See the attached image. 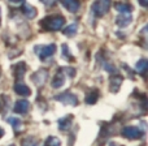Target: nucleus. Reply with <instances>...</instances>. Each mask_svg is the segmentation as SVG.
Returning a JSON list of instances; mask_svg holds the SVG:
<instances>
[{"label": "nucleus", "mask_w": 148, "mask_h": 146, "mask_svg": "<svg viewBox=\"0 0 148 146\" xmlns=\"http://www.w3.org/2000/svg\"><path fill=\"white\" fill-rule=\"evenodd\" d=\"M72 125H73V115H68L59 120V129L61 132L69 131L72 128Z\"/></svg>", "instance_id": "11"}, {"label": "nucleus", "mask_w": 148, "mask_h": 146, "mask_svg": "<svg viewBox=\"0 0 148 146\" xmlns=\"http://www.w3.org/2000/svg\"><path fill=\"white\" fill-rule=\"evenodd\" d=\"M0 111H1V104H0Z\"/></svg>", "instance_id": "30"}, {"label": "nucleus", "mask_w": 148, "mask_h": 146, "mask_svg": "<svg viewBox=\"0 0 148 146\" xmlns=\"http://www.w3.org/2000/svg\"><path fill=\"white\" fill-rule=\"evenodd\" d=\"M22 13L27 18H34L36 16V9L34 7H31L30 4H26V3H23V5H22Z\"/></svg>", "instance_id": "18"}, {"label": "nucleus", "mask_w": 148, "mask_h": 146, "mask_svg": "<svg viewBox=\"0 0 148 146\" xmlns=\"http://www.w3.org/2000/svg\"><path fill=\"white\" fill-rule=\"evenodd\" d=\"M13 89H14V91L17 93L18 95H22V97H29V95L31 94L30 87L26 84H23V82H16Z\"/></svg>", "instance_id": "10"}, {"label": "nucleus", "mask_w": 148, "mask_h": 146, "mask_svg": "<svg viewBox=\"0 0 148 146\" xmlns=\"http://www.w3.org/2000/svg\"><path fill=\"white\" fill-rule=\"evenodd\" d=\"M110 4L112 0H95V3L92 4V13L95 17H103L104 15H107L110 9Z\"/></svg>", "instance_id": "2"}, {"label": "nucleus", "mask_w": 148, "mask_h": 146, "mask_svg": "<svg viewBox=\"0 0 148 146\" xmlns=\"http://www.w3.org/2000/svg\"><path fill=\"white\" fill-rule=\"evenodd\" d=\"M44 146H61V141H60L57 137L49 136L48 138L46 140V142H44Z\"/></svg>", "instance_id": "22"}, {"label": "nucleus", "mask_w": 148, "mask_h": 146, "mask_svg": "<svg viewBox=\"0 0 148 146\" xmlns=\"http://www.w3.org/2000/svg\"><path fill=\"white\" fill-rule=\"evenodd\" d=\"M12 4H20V3H23L25 0H9Z\"/></svg>", "instance_id": "26"}, {"label": "nucleus", "mask_w": 148, "mask_h": 146, "mask_svg": "<svg viewBox=\"0 0 148 146\" xmlns=\"http://www.w3.org/2000/svg\"><path fill=\"white\" fill-rule=\"evenodd\" d=\"M34 51L36 52L39 59L42 62H44V60L49 59L51 56H53V54L56 52V44L51 43V44H47V46H36L34 48Z\"/></svg>", "instance_id": "3"}, {"label": "nucleus", "mask_w": 148, "mask_h": 146, "mask_svg": "<svg viewBox=\"0 0 148 146\" xmlns=\"http://www.w3.org/2000/svg\"><path fill=\"white\" fill-rule=\"evenodd\" d=\"M122 77L118 76V74H112L109 80V85H110V91L112 93H117L121 87V84H122Z\"/></svg>", "instance_id": "12"}, {"label": "nucleus", "mask_w": 148, "mask_h": 146, "mask_svg": "<svg viewBox=\"0 0 148 146\" xmlns=\"http://www.w3.org/2000/svg\"><path fill=\"white\" fill-rule=\"evenodd\" d=\"M64 84H65V73L62 72V69L60 68L59 72L55 74V78L52 80V87H53V89H59V87H61Z\"/></svg>", "instance_id": "13"}, {"label": "nucleus", "mask_w": 148, "mask_h": 146, "mask_svg": "<svg viewBox=\"0 0 148 146\" xmlns=\"http://www.w3.org/2000/svg\"><path fill=\"white\" fill-rule=\"evenodd\" d=\"M26 69H27L26 63L20 62V63H17V64H14V67H13V74H14V78L17 80V81L18 80H22L23 76H25Z\"/></svg>", "instance_id": "9"}, {"label": "nucleus", "mask_w": 148, "mask_h": 146, "mask_svg": "<svg viewBox=\"0 0 148 146\" xmlns=\"http://www.w3.org/2000/svg\"><path fill=\"white\" fill-rule=\"evenodd\" d=\"M121 134L122 137L129 140H139L144 136V132L142 131L139 127H134V125H126L122 128L121 131Z\"/></svg>", "instance_id": "4"}, {"label": "nucleus", "mask_w": 148, "mask_h": 146, "mask_svg": "<svg viewBox=\"0 0 148 146\" xmlns=\"http://www.w3.org/2000/svg\"><path fill=\"white\" fill-rule=\"evenodd\" d=\"M7 121L10 124V125H12L13 131H14L16 133H20V132L23 131V124H22V121H21L18 118H8Z\"/></svg>", "instance_id": "15"}, {"label": "nucleus", "mask_w": 148, "mask_h": 146, "mask_svg": "<svg viewBox=\"0 0 148 146\" xmlns=\"http://www.w3.org/2000/svg\"><path fill=\"white\" fill-rule=\"evenodd\" d=\"M77 30H78V24L74 22L72 25L66 26V28L62 30V33H64V35H66V37H74L77 34Z\"/></svg>", "instance_id": "19"}, {"label": "nucleus", "mask_w": 148, "mask_h": 146, "mask_svg": "<svg viewBox=\"0 0 148 146\" xmlns=\"http://www.w3.org/2000/svg\"><path fill=\"white\" fill-rule=\"evenodd\" d=\"M62 5H64L65 9L69 10L70 13L78 12L79 7H81V4H79V0H62Z\"/></svg>", "instance_id": "14"}, {"label": "nucleus", "mask_w": 148, "mask_h": 146, "mask_svg": "<svg viewBox=\"0 0 148 146\" xmlns=\"http://www.w3.org/2000/svg\"><path fill=\"white\" fill-rule=\"evenodd\" d=\"M110 146H116V144H113V142H112V144H110Z\"/></svg>", "instance_id": "29"}, {"label": "nucleus", "mask_w": 148, "mask_h": 146, "mask_svg": "<svg viewBox=\"0 0 148 146\" xmlns=\"http://www.w3.org/2000/svg\"><path fill=\"white\" fill-rule=\"evenodd\" d=\"M29 110H30V102L26 99L17 100L14 103V106H13V111L16 113H18V115H25V113L29 112Z\"/></svg>", "instance_id": "7"}, {"label": "nucleus", "mask_w": 148, "mask_h": 146, "mask_svg": "<svg viewBox=\"0 0 148 146\" xmlns=\"http://www.w3.org/2000/svg\"><path fill=\"white\" fill-rule=\"evenodd\" d=\"M65 17L61 15H52L40 20V26L46 31H57L64 26Z\"/></svg>", "instance_id": "1"}, {"label": "nucleus", "mask_w": 148, "mask_h": 146, "mask_svg": "<svg viewBox=\"0 0 148 146\" xmlns=\"http://www.w3.org/2000/svg\"><path fill=\"white\" fill-rule=\"evenodd\" d=\"M9 146H14V145H9Z\"/></svg>", "instance_id": "31"}, {"label": "nucleus", "mask_w": 148, "mask_h": 146, "mask_svg": "<svg viewBox=\"0 0 148 146\" xmlns=\"http://www.w3.org/2000/svg\"><path fill=\"white\" fill-rule=\"evenodd\" d=\"M114 8L120 13H131V10H133V7L130 4H125V3H117Z\"/></svg>", "instance_id": "20"}, {"label": "nucleus", "mask_w": 148, "mask_h": 146, "mask_svg": "<svg viewBox=\"0 0 148 146\" xmlns=\"http://www.w3.org/2000/svg\"><path fill=\"white\" fill-rule=\"evenodd\" d=\"M43 4H46V5H52L55 3V0H40Z\"/></svg>", "instance_id": "24"}, {"label": "nucleus", "mask_w": 148, "mask_h": 146, "mask_svg": "<svg viewBox=\"0 0 148 146\" xmlns=\"http://www.w3.org/2000/svg\"><path fill=\"white\" fill-rule=\"evenodd\" d=\"M3 136H4V131H3V129L1 128H0V138H1V137Z\"/></svg>", "instance_id": "27"}, {"label": "nucleus", "mask_w": 148, "mask_h": 146, "mask_svg": "<svg viewBox=\"0 0 148 146\" xmlns=\"http://www.w3.org/2000/svg\"><path fill=\"white\" fill-rule=\"evenodd\" d=\"M55 100L62 103V104H66V106H77L78 104V98H77V95L73 94V93H70V91H65V93H61V94L56 95V97H55Z\"/></svg>", "instance_id": "5"}, {"label": "nucleus", "mask_w": 148, "mask_h": 146, "mask_svg": "<svg viewBox=\"0 0 148 146\" xmlns=\"http://www.w3.org/2000/svg\"><path fill=\"white\" fill-rule=\"evenodd\" d=\"M133 21V16L131 13H120V15L116 17V24H117L120 28H126L129 26Z\"/></svg>", "instance_id": "8"}, {"label": "nucleus", "mask_w": 148, "mask_h": 146, "mask_svg": "<svg viewBox=\"0 0 148 146\" xmlns=\"http://www.w3.org/2000/svg\"><path fill=\"white\" fill-rule=\"evenodd\" d=\"M47 80H48V71L47 69H39L38 72H35L33 76H31V81H33L38 87L43 86V85L47 82Z\"/></svg>", "instance_id": "6"}, {"label": "nucleus", "mask_w": 148, "mask_h": 146, "mask_svg": "<svg viewBox=\"0 0 148 146\" xmlns=\"http://www.w3.org/2000/svg\"><path fill=\"white\" fill-rule=\"evenodd\" d=\"M135 69L140 76H146L147 69H148V60L146 59H140L135 65Z\"/></svg>", "instance_id": "17"}, {"label": "nucleus", "mask_w": 148, "mask_h": 146, "mask_svg": "<svg viewBox=\"0 0 148 146\" xmlns=\"http://www.w3.org/2000/svg\"><path fill=\"white\" fill-rule=\"evenodd\" d=\"M21 146H39V141L34 137L29 136L21 140Z\"/></svg>", "instance_id": "21"}, {"label": "nucleus", "mask_w": 148, "mask_h": 146, "mask_svg": "<svg viewBox=\"0 0 148 146\" xmlns=\"http://www.w3.org/2000/svg\"><path fill=\"white\" fill-rule=\"evenodd\" d=\"M0 22H1V8H0Z\"/></svg>", "instance_id": "28"}, {"label": "nucleus", "mask_w": 148, "mask_h": 146, "mask_svg": "<svg viewBox=\"0 0 148 146\" xmlns=\"http://www.w3.org/2000/svg\"><path fill=\"white\" fill-rule=\"evenodd\" d=\"M62 57H64L65 60H68V62H72L73 60V56L70 55L69 52V47H68V44H62Z\"/></svg>", "instance_id": "23"}, {"label": "nucleus", "mask_w": 148, "mask_h": 146, "mask_svg": "<svg viewBox=\"0 0 148 146\" xmlns=\"http://www.w3.org/2000/svg\"><path fill=\"white\" fill-rule=\"evenodd\" d=\"M97 99H99V90H96V89L88 91L86 94V97H84V102L87 104H95L97 102Z\"/></svg>", "instance_id": "16"}, {"label": "nucleus", "mask_w": 148, "mask_h": 146, "mask_svg": "<svg viewBox=\"0 0 148 146\" xmlns=\"http://www.w3.org/2000/svg\"><path fill=\"white\" fill-rule=\"evenodd\" d=\"M138 1H139V4H140L142 7H144V8L148 7V0H138Z\"/></svg>", "instance_id": "25"}]
</instances>
